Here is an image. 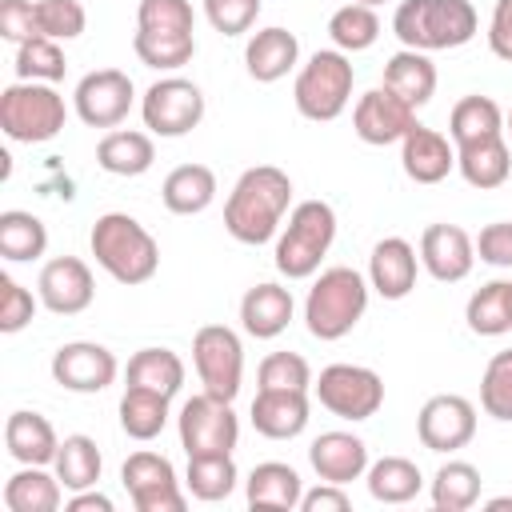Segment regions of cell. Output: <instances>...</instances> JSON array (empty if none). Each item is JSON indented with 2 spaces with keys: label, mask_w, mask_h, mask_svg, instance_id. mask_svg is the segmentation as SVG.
I'll return each instance as SVG.
<instances>
[{
  "label": "cell",
  "mask_w": 512,
  "mask_h": 512,
  "mask_svg": "<svg viewBox=\"0 0 512 512\" xmlns=\"http://www.w3.org/2000/svg\"><path fill=\"white\" fill-rule=\"evenodd\" d=\"M456 172L480 188V192H492L500 184H508L512 176V148L504 136H492V140H476V144H464L456 148Z\"/></svg>",
  "instance_id": "30"
},
{
  "label": "cell",
  "mask_w": 512,
  "mask_h": 512,
  "mask_svg": "<svg viewBox=\"0 0 512 512\" xmlns=\"http://www.w3.org/2000/svg\"><path fill=\"white\" fill-rule=\"evenodd\" d=\"M300 496H304V480L292 464L284 460H264L248 472L244 480V500L248 508H276V512H292L300 508Z\"/></svg>",
  "instance_id": "25"
},
{
  "label": "cell",
  "mask_w": 512,
  "mask_h": 512,
  "mask_svg": "<svg viewBox=\"0 0 512 512\" xmlns=\"http://www.w3.org/2000/svg\"><path fill=\"white\" fill-rule=\"evenodd\" d=\"M136 28H144V32H196V12L188 0H140Z\"/></svg>",
  "instance_id": "47"
},
{
  "label": "cell",
  "mask_w": 512,
  "mask_h": 512,
  "mask_svg": "<svg viewBox=\"0 0 512 512\" xmlns=\"http://www.w3.org/2000/svg\"><path fill=\"white\" fill-rule=\"evenodd\" d=\"M160 200L172 216H200L216 200V172L208 164H180L164 176Z\"/></svg>",
  "instance_id": "31"
},
{
  "label": "cell",
  "mask_w": 512,
  "mask_h": 512,
  "mask_svg": "<svg viewBox=\"0 0 512 512\" xmlns=\"http://www.w3.org/2000/svg\"><path fill=\"white\" fill-rule=\"evenodd\" d=\"M352 60L348 52L340 48H320L308 56V64H300L296 72V84H292V104L304 120H316V124H328L336 120L348 100H352Z\"/></svg>",
  "instance_id": "6"
},
{
  "label": "cell",
  "mask_w": 512,
  "mask_h": 512,
  "mask_svg": "<svg viewBox=\"0 0 512 512\" xmlns=\"http://www.w3.org/2000/svg\"><path fill=\"white\" fill-rule=\"evenodd\" d=\"M368 280L348 268V264H336V268H324L308 296H304V324L316 340H340L348 336L364 312H368Z\"/></svg>",
  "instance_id": "4"
},
{
  "label": "cell",
  "mask_w": 512,
  "mask_h": 512,
  "mask_svg": "<svg viewBox=\"0 0 512 512\" xmlns=\"http://www.w3.org/2000/svg\"><path fill=\"white\" fill-rule=\"evenodd\" d=\"M416 124V108L404 104L396 92H388L384 84L380 88H368L356 108H352V132L372 144V148H384V144H400L408 136V128Z\"/></svg>",
  "instance_id": "16"
},
{
  "label": "cell",
  "mask_w": 512,
  "mask_h": 512,
  "mask_svg": "<svg viewBox=\"0 0 512 512\" xmlns=\"http://www.w3.org/2000/svg\"><path fill=\"white\" fill-rule=\"evenodd\" d=\"M0 36L12 44H24L40 36L36 24V0H0Z\"/></svg>",
  "instance_id": "50"
},
{
  "label": "cell",
  "mask_w": 512,
  "mask_h": 512,
  "mask_svg": "<svg viewBox=\"0 0 512 512\" xmlns=\"http://www.w3.org/2000/svg\"><path fill=\"white\" fill-rule=\"evenodd\" d=\"M188 492L204 504H216V500H228L240 484V472H236V460L232 452H208V456H188V476H184Z\"/></svg>",
  "instance_id": "40"
},
{
  "label": "cell",
  "mask_w": 512,
  "mask_h": 512,
  "mask_svg": "<svg viewBox=\"0 0 512 512\" xmlns=\"http://www.w3.org/2000/svg\"><path fill=\"white\" fill-rule=\"evenodd\" d=\"M64 120H68V108L52 84L16 80L0 92V128L16 144H44V140L60 136Z\"/></svg>",
  "instance_id": "7"
},
{
  "label": "cell",
  "mask_w": 512,
  "mask_h": 512,
  "mask_svg": "<svg viewBox=\"0 0 512 512\" xmlns=\"http://www.w3.org/2000/svg\"><path fill=\"white\" fill-rule=\"evenodd\" d=\"M52 468H56V476L68 492H84V488H96V480L104 472V456H100L92 436L72 432V436L60 440V452H56Z\"/></svg>",
  "instance_id": "35"
},
{
  "label": "cell",
  "mask_w": 512,
  "mask_h": 512,
  "mask_svg": "<svg viewBox=\"0 0 512 512\" xmlns=\"http://www.w3.org/2000/svg\"><path fill=\"white\" fill-rule=\"evenodd\" d=\"M336 240V212L328 200H300L288 212L284 232L276 236L272 264L288 280H308L320 272V260L328 256Z\"/></svg>",
  "instance_id": "5"
},
{
  "label": "cell",
  "mask_w": 512,
  "mask_h": 512,
  "mask_svg": "<svg viewBox=\"0 0 512 512\" xmlns=\"http://www.w3.org/2000/svg\"><path fill=\"white\" fill-rule=\"evenodd\" d=\"M156 160V144L152 132H136V128H112L100 136L96 144V164L108 176H144Z\"/></svg>",
  "instance_id": "27"
},
{
  "label": "cell",
  "mask_w": 512,
  "mask_h": 512,
  "mask_svg": "<svg viewBox=\"0 0 512 512\" xmlns=\"http://www.w3.org/2000/svg\"><path fill=\"white\" fill-rule=\"evenodd\" d=\"M88 248L96 256V264L116 280V284H148L160 268V244L156 236L128 212H104L96 216L92 232H88Z\"/></svg>",
  "instance_id": "2"
},
{
  "label": "cell",
  "mask_w": 512,
  "mask_h": 512,
  "mask_svg": "<svg viewBox=\"0 0 512 512\" xmlns=\"http://www.w3.org/2000/svg\"><path fill=\"white\" fill-rule=\"evenodd\" d=\"M480 16L472 0H400L392 12V32L404 48L416 52H444L460 48L476 36Z\"/></svg>",
  "instance_id": "3"
},
{
  "label": "cell",
  "mask_w": 512,
  "mask_h": 512,
  "mask_svg": "<svg viewBox=\"0 0 512 512\" xmlns=\"http://www.w3.org/2000/svg\"><path fill=\"white\" fill-rule=\"evenodd\" d=\"M124 388H148L176 396L184 388V360L172 348H140L124 368Z\"/></svg>",
  "instance_id": "33"
},
{
  "label": "cell",
  "mask_w": 512,
  "mask_h": 512,
  "mask_svg": "<svg viewBox=\"0 0 512 512\" xmlns=\"http://www.w3.org/2000/svg\"><path fill=\"white\" fill-rule=\"evenodd\" d=\"M364 484H368V496L376 504H408L420 496L424 476L408 456H384V460L368 464Z\"/></svg>",
  "instance_id": "34"
},
{
  "label": "cell",
  "mask_w": 512,
  "mask_h": 512,
  "mask_svg": "<svg viewBox=\"0 0 512 512\" xmlns=\"http://www.w3.org/2000/svg\"><path fill=\"white\" fill-rule=\"evenodd\" d=\"M204 16L220 36H244L260 16V0H204Z\"/></svg>",
  "instance_id": "49"
},
{
  "label": "cell",
  "mask_w": 512,
  "mask_h": 512,
  "mask_svg": "<svg viewBox=\"0 0 512 512\" xmlns=\"http://www.w3.org/2000/svg\"><path fill=\"white\" fill-rule=\"evenodd\" d=\"M288 204H292V180L284 168H276V164L244 168L224 200V228L232 240L260 248L280 232Z\"/></svg>",
  "instance_id": "1"
},
{
  "label": "cell",
  "mask_w": 512,
  "mask_h": 512,
  "mask_svg": "<svg viewBox=\"0 0 512 512\" xmlns=\"http://www.w3.org/2000/svg\"><path fill=\"white\" fill-rule=\"evenodd\" d=\"M292 312H296V300L284 284H252L244 296H240V328L256 340H276L288 324H292Z\"/></svg>",
  "instance_id": "24"
},
{
  "label": "cell",
  "mask_w": 512,
  "mask_h": 512,
  "mask_svg": "<svg viewBox=\"0 0 512 512\" xmlns=\"http://www.w3.org/2000/svg\"><path fill=\"white\" fill-rule=\"evenodd\" d=\"M116 372H120L116 356L96 340H68L52 352V380L64 392H80V396L104 392L116 380Z\"/></svg>",
  "instance_id": "15"
},
{
  "label": "cell",
  "mask_w": 512,
  "mask_h": 512,
  "mask_svg": "<svg viewBox=\"0 0 512 512\" xmlns=\"http://www.w3.org/2000/svg\"><path fill=\"white\" fill-rule=\"evenodd\" d=\"M296 60H300V40H296V32H288L280 24L252 32L248 44H244V68L256 84L284 80L296 68Z\"/></svg>",
  "instance_id": "23"
},
{
  "label": "cell",
  "mask_w": 512,
  "mask_h": 512,
  "mask_svg": "<svg viewBox=\"0 0 512 512\" xmlns=\"http://www.w3.org/2000/svg\"><path fill=\"white\" fill-rule=\"evenodd\" d=\"M36 24L48 40H76L88 28V12L80 0H36Z\"/></svg>",
  "instance_id": "45"
},
{
  "label": "cell",
  "mask_w": 512,
  "mask_h": 512,
  "mask_svg": "<svg viewBox=\"0 0 512 512\" xmlns=\"http://www.w3.org/2000/svg\"><path fill=\"white\" fill-rule=\"evenodd\" d=\"M308 464L328 484H352L368 472V444L356 432L332 428V432H320L308 444Z\"/></svg>",
  "instance_id": "21"
},
{
  "label": "cell",
  "mask_w": 512,
  "mask_h": 512,
  "mask_svg": "<svg viewBox=\"0 0 512 512\" xmlns=\"http://www.w3.org/2000/svg\"><path fill=\"white\" fill-rule=\"evenodd\" d=\"M168 404H172V396H164V392L124 388V396H120V428H124V436H132L140 444L156 440L164 432V424H168Z\"/></svg>",
  "instance_id": "39"
},
{
  "label": "cell",
  "mask_w": 512,
  "mask_h": 512,
  "mask_svg": "<svg viewBox=\"0 0 512 512\" xmlns=\"http://www.w3.org/2000/svg\"><path fill=\"white\" fill-rule=\"evenodd\" d=\"M36 296L52 316H80L96 300V280L92 268L80 256H56L40 268Z\"/></svg>",
  "instance_id": "17"
},
{
  "label": "cell",
  "mask_w": 512,
  "mask_h": 512,
  "mask_svg": "<svg viewBox=\"0 0 512 512\" xmlns=\"http://www.w3.org/2000/svg\"><path fill=\"white\" fill-rule=\"evenodd\" d=\"M136 104V84L120 68H96L80 76L72 92V108L88 128H120Z\"/></svg>",
  "instance_id": "13"
},
{
  "label": "cell",
  "mask_w": 512,
  "mask_h": 512,
  "mask_svg": "<svg viewBox=\"0 0 512 512\" xmlns=\"http://www.w3.org/2000/svg\"><path fill=\"white\" fill-rule=\"evenodd\" d=\"M476 256L492 268H512V220H492L476 236Z\"/></svg>",
  "instance_id": "51"
},
{
  "label": "cell",
  "mask_w": 512,
  "mask_h": 512,
  "mask_svg": "<svg viewBox=\"0 0 512 512\" xmlns=\"http://www.w3.org/2000/svg\"><path fill=\"white\" fill-rule=\"evenodd\" d=\"M120 480H124L136 512H184L188 508V496L180 492L176 468L160 452H148V448L132 452L120 468Z\"/></svg>",
  "instance_id": "12"
},
{
  "label": "cell",
  "mask_w": 512,
  "mask_h": 512,
  "mask_svg": "<svg viewBox=\"0 0 512 512\" xmlns=\"http://www.w3.org/2000/svg\"><path fill=\"white\" fill-rule=\"evenodd\" d=\"M348 508H352V500H348L344 484L320 480V488H312V492L300 496V512H348Z\"/></svg>",
  "instance_id": "53"
},
{
  "label": "cell",
  "mask_w": 512,
  "mask_h": 512,
  "mask_svg": "<svg viewBox=\"0 0 512 512\" xmlns=\"http://www.w3.org/2000/svg\"><path fill=\"white\" fill-rule=\"evenodd\" d=\"M132 52H136V60L144 68L176 72L196 56V36L192 32H144V28H136Z\"/></svg>",
  "instance_id": "41"
},
{
  "label": "cell",
  "mask_w": 512,
  "mask_h": 512,
  "mask_svg": "<svg viewBox=\"0 0 512 512\" xmlns=\"http://www.w3.org/2000/svg\"><path fill=\"white\" fill-rule=\"evenodd\" d=\"M140 116L152 136H188L204 120V92L184 76H164L140 96Z\"/></svg>",
  "instance_id": "10"
},
{
  "label": "cell",
  "mask_w": 512,
  "mask_h": 512,
  "mask_svg": "<svg viewBox=\"0 0 512 512\" xmlns=\"http://www.w3.org/2000/svg\"><path fill=\"white\" fill-rule=\"evenodd\" d=\"M384 88L396 92L404 104L424 108V104L436 96V64L428 60V52L400 48V52L388 56V64H384Z\"/></svg>",
  "instance_id": "29"
},
{
  "label": "cell",
  "mask_w": 512,
  "mask_h": 512,
  "mask_svg": "<svg viewBox=\"0 0 512 512\" xmlns=\"http://www.w3.org/2000/svg\"><path fill=\"white\" fill-rule=\"evenodd\" d=\"M488 48L496 60L512 64V0H496L492 20H488Z\"/></svg>",
  "instance_id": "52"
},
{
  "label": "cell",
  "mask_w": 512,
  "mask_h": 512,
  "mask_svg": "<svg viewBox=\"0 0 512 512\" xmlns=\"http://www.w3.org/2000/svg\"><path fill=\"white\" fill-rule=\"evenodd\" d=\"M416 272H420V256L404 236H384L372 244L368 256V284L376 296L384 300H404L416 288Z\"/></svg>",
  "instance_id": "20"
},
{
  "label": "cell",
  "mask_w": 512,
  "mask_h": 512,
  "mask_svg": "<svg viewBox=\"0 0 512 512\" xmlns=\"http://www.w3.org/2000/svg\"><path fill=\"white\" fill-rule=\"evenodd\" d=\"M64 504V484L56 472H44V464H20L4 480V508L8 512H56Z\"/></svg>",
  "instance_id": "28"
},
{
  "label": "cell",
  "mask_w": 512,
  "mask_h": 512,
  "mask_svg": "<svg viewBox=\"0 0 512 512\" xmlns=\"http://www.w3.org/2000/svg\"><path fill=\"white\" fill-rule=\"evenodd\" d=\"M4 448L16 464H52L56 452H60V436L48 424V416L20 408L4 424Z\"/></svg>",
  "instance_id": "26"
},
{
  "label": "cell",
  "mask_w": 512,
  "mask_h": 512,
  "mask_svg": "<svg viewBox=\"0 0 512 512\" xmlns=\"http://www.w3.org/2000/svg\"><path fill=\"white\" fill-rule=\"evenodd\" d=\"M36 304H40V296H32L20 280H12L8 272L0 276V332L12 336L20 328H28L36 316Z\"/></svg>",
  "instance_id": "48"
},
{
  "label": "cell",
  "mask_w": 512,
  "mask_h": 512,
  "mask_svg": "<svg viewBox=\"0 0 512 512\" xmlns=\"http://www.w3.org/2000/svg\"><path fill=\"white\" fill-rule=\"evenodd\" d=\"M252 428L264 440H296L308 428V392L292 388H256L252 400Z\"/></svg>",
  "instance_id": "22"
},
{
  "label": "cell",
  "mask_w": 512,
  "mask_h": 512,
  "mask_svg": "<svg viewBox=\"0 0 512 512\" xmlns=\"http://www.w3.org/2000/svg\"><path fill=\"white\" fill-rule=\"evenodd\" d=\"M64 508L68 512H112V496H104L96 488H84V492H72Z\"/></svg>",
  "instance_id": "54"
},
{
  "label": "cell",
  "mask_w": 512,
  "mask_h": 512,
  "mask_svg": "<svg viewBox=\"0 0 512 512\" xmlns=\"http://www.w3.org/2000/svg\"><path fill=\"white\" fill-rule=\"evenodd\" d=\"M504 136L512 140V108H508V116H504Z\"/></svg>",
  "instance_id": "56"
},
{
  "label": "cell",
  "mask_w": 512,
  "mask_h": 512,
  "mask_svg": "<svg viewBox=\"0 0 512 512\" xmlns=\"http://www.w3.org/2000/svg\"><path fill=\"white\" fill-rule=\"evenodd\" d=\"M400 168L416 184H440L456 168V144H452V136H444L436 128H424L416 120L408 128V136L400 140Z\"/></svg>",
  "instance_id": "19"
},
{
  "label": "cell",
  "mask_w": 512,
  "mask_h": 512,
  "mask_svg": "<svg viewBox=\"0 0 512 512\" xmlns=\"http://www.w3.org/2000/svg\"><path fill=\"white\" fill-rule=\"evenodd\" d=\"M416 436L428 452L468 448L472 436H476V404L456 396V392H440V396L424 400V408L416 416Z\"/></svg>",
  "instance_id": "14"
},
{
  "label": "cell",
  "mask_w": 512,
  "mask_h": 512,
  "mask_svg": "<svg viewBox=\"0 0 512 512\" xmlns=\"http://www.w3.org/2000/svg\"><path fill=\"white\" fill-rule=\"evenodd\" d=\"M192 364L208 396L236 400L244 384V344L228 324H204L192 336Z\"/></svg>",
  "instance_id": "9"
},
{
  "label": "cell",
  "mask_w": 512,
  "mask_h": 512,
  "mask_svg": "<svg viewBox=\"0 0 512 512\" xmlns=\"http://www.w3.org/2000/svg\"><path fill=\"white\" fill-rule=\"evenodd\" d=\"M328 36L340 52H364L380 40V16L372 4H344L328 16Z\"/></svg>",
  "instance_id": "42"
},
{
  "label": "cell",
  "mask_w": 512,
  "mask_h": 512,
  "mask_svg": "<svg viewBox=\"0 0 512 512\" xmlns=\"http://www.w3.org/2000/svg\"><path fill=\"white\" fill-rule=\"evenodd\" d=\"M480 408L500 420V424H512V348L496 352L480 376Z\"/></svg>",
  "instance_id": "44"
},
{
  "label": "cell",
  "mask_w": 512,
  "mask_h": 512,
  "mask_svg": "<svg viewBox=\"0 0 512 512\" xmlns=\"http://www.w3.org/2000/svg\"><path fill=\"white\" fill-rule=\"evenodd\" d=\"M484 508H492V512H500V508H512V496H496V500H488Z\"/></svg>",
  "instance_id": "55"
},
{
  "label": "cell",
  "mask_w": 512,
  "mask_h": 512,
  "mask_svg": "<svg viewBox=\"0 0 512 512\" xmlns=\"http://www.w3.org/2000/svg\"><path fill=\"white\" fill-rule=\"evenodd\" d=\"M448 136L456 148L476 144V140H492L504 136V112L492 96H460L448 112Z\"/></svg>",
  "instance_id": "32"
},
{
  "label": "cell",
  "mask_w": 512,
  "mask_h": 512,
  "mask_svg": "<svg viewBox=\"0 0 512 512\" xmlns=\"http://www.w3.org/2000/svg\"><path fill=\"white\" fill-rule=\"evenodd\" d=\"M480 468L468 464V460H448L436 468L428 492H432V508L436 512H468L476 500H480Z\"/></svg>",
  "instance_id": "36"
},
{
  "label": "cell",
  "mask_w": 512,
  "mask_h": 512,
  "mask_svg": "<svg viewBox=\"0 0 512 512\" xmlns=\"http://www.w3.org/2000/svg\"><path fill=\"white\" fill-rule=\"evenodd\" d=\"M356 4H372V8H376V4H384V0H356Z\"/></svg>",
  "instance_id": "57"
},
{
  "label": "cell",
  "mask_w": 512,
  "mask_h": 512,
  "mask_svg": "<svg viewBox=\"0 0 512 512\" xmlns=\"http://www.w3.org/2000/svg\"><path fill=\"white\" fill-rule=\"evenodd\" d=\"M420 264L440 284H460L476 264V240L460 224H428L420 232Z\"/></svg>",
  "instance_id": "18"
},
{
  "label": "cell",
  "mask_w": 512,
  "mask_h": 512,
  "mask_svg": "<svg viewBox=\"0 0 512 512\" xmlns=\"http://www.w3.org/2000/svg\"><path fill=\"white\" fill-rule=\"evenodd\" d=\"M64 72H68V60H64L60 40L32 36V40L16 44V80L56 84V80H64Z\"/></svg>",
  "instance_id": "43"
},
{
  "label": "cell",
  "mask_w": 512,
  "mask_h": 512,
  "mask_svg": "<svg viewBox=\"0 0 512 512\" xmlns=\"http://www.w3.org/2000/svg\"><path fill=\"white\" fill-rule=\"evenodd\" d=\"M48 252V228L40 216L24 212V208H8L0 212V256L12 264H28L40 260Z\"/></svg>",
  "instance_id": "37"
},
{
  "label": "cell",
  "mask_w": 512,
  "mask_h": 512,
  "mask_svg": "<svg viewBox=\"0 0 512 512\" xmlns=\"http://www.w3.org/2000/svg\"><path fill=\"white\" fill-rule=\"evenodd\" d=\"M464 320L476 336H504L512 332V280H488L468 296Z\"/></svg>",
  "instance_id": "38"
},
{
  "label": "cell",
  "mask_w": 512,
  "mask_h": 512,
  "mask_svg": "<svg viewBox=\"0 0 512 512\" xmlns=\"http://www.w3.org/2000/svg\"><path fill=\"white\" fill-rule=\"evenodd\" d=\"M312 392L320 408H328L340 420H372L384 404V380L380 372L364 364H328L320 380H312Z\"/></svg>",
  "instance_id": "8"
},
{
  "label": "cell",
  "mask_w": 512,
  "mask_h": 512,
  "mask_svg": "<svg viewBox=\"0 0 512 512\" xmlns=\"http://www.w3.org/2000/svg\"><path fill=\"white\" fill-rule=\"evenodd\" d=\"M260 388H292V392H308L312 388V368L300 352H268L260 360L256 372Z\"/></svg>",
  "instance_id": "46"
},
{
  "label": "cell",
  "mask_w": 512,
  "mask_h": 512,
  "mask_svg": "<svg viewBox=\"0 0 512 512\" xmlns=\"http://www.w3.org/2000/svg\"><path fill=\"white\" fill-rule=\"evenodd\" d=\"M176 428H180V448L188 456H208V452H232L236 440H240V420L232 412V400H220V396H188L180 416H176Z\"/></svg>",
  "instance_id": "11"
}]
</instances>
